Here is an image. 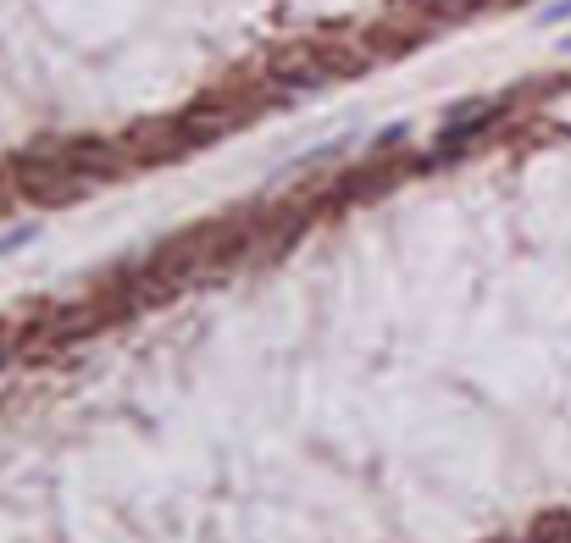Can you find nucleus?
<instances>
[{
    "label": "nucleus",
    "instance_id": "1",
    "mask_svg": "<svg viewBox=\"0 0 571 543\" xmlns=\"http://www.w3.org/2000/svg\"><path fill=\"white\" fill-rule=\"evenodd\" d=\"M101 327H112V322H106V311L94 300H62L51 311L28 316L23 327H12V338H17L23 355H51V350H73V344H83L89 333H101Z\"/></svg>",
    "mask_w": 571,
    "mask_h": 543
},
{
    "label": "nucleus",
    "instance_id": "2",
    "mask_svg": "<svg viewBox=\"0 0 571 543\" xmlns=\"http://www.w3.org/2000/svg\"><path fill=\"white\" fill-rule=\"evenodd\" d=\"M505 112H510V101H499V94H489V101H460V106H450V112H444V133H439V151L427 156V161H450V156L471 151V144H478Z\"/></svg>",
    "mask_w": 571,
    "mask_h": 543
},
{
    "label": "nucleus",
    "instance_id": "3",
    "mask_svg": "<svg viewBox=\"0 0 571 543\" xmlns=\"http://www.w3.org/2000/svg\"><path fill=\"white\" fill-rule=\"evenodd\" d=\"M521 543H571V516H538Z\"/></svg>",
    "mask_w": 571,
    "mask_h": 543
},
{
    "label": "nucleus",
    "instance_id": "4",
    "mask_svg": "<svg viewBox=\"0 0 571 543\" xmlns=\"http://www.w3.org/2000/svg\"><path fill=\"white\" fill-rule=\"evenodd\" d=\"M405 139H411V122H389L384 133H377V139L366 144V156H394V151H400Z\"/></svg>",
    "mask_w": 571,
    "mask_h": 543
},
{
    "label": "nucleus",
    "instance_id": "5",
    "mask_svg": "<svg viewBox=\"0 0 571 543\" xmlns=\"http://www.w3.org/2000/svg\"><path fill=\"white\" fill-rule=\"evenodd\" d=\"M34 238H39V222H17V228H7V233H0V256H17V250H28Z\"/></svg>",
    "mask_w": 571,
    "mask_h": 543
},
{
    "label": "nucleus",
    "instance_id": "6",
    "mask_svg": "<svg viewBox=\"0 0 571 543\" xmlns=\"http://www.w3.org/2000/svg\"><path fill=\"white\" fill-rule=\"evenodd\" d=\"M538 23H544V28H555V23H571V0H555V7H544V12H538Z\"/></svg>",
    "mask_w": 571,
    "mask_h": 543
},
{
    "label": "nucleus",
    "instance_id": "7",
    "mask_svg": "<svg viewBox=\"0 0 571 543\" xmlns=\"http://www.w3.org/2000/svg\"><path fill=\"white\" fill-rule=\"evenodd\" d=\"M12 355H23V350H17V338L7 333V338H0V372H7V366H12Z\"/></svg>",
    "mask_w": 571,
    "mask_h": 543
},
{
    "label": "nucleus",
    "instance_id": "8",
    "mask_svg": "<svg viewBox=\"0 0 571 543\" xmlns=\"http://www.w3.org/2000/svg\"><path fill=\"white\" fill-rule=\"evenodd\" d=\"M12 194H17V189H12V178H7V189H0V211H7V206H12Z\"/></svg>",
    "mask_w": 571,
    "mask_h": 543
},
{
    "label": "nucleus",
    "instance_id": "9",
    "mask_svg": "<svg viewBox=\"0 0 571 543\" xmlns=\"http://www.w3.org/2000/svg\"><path fill=\"white\" fill-rule=\"evenodd\" d=\"M560 51H566V56H571V34H566V39H560Z\"/></svg>",
    "mask_w": 571,
    "mask_h": 543
}]
</instances>
